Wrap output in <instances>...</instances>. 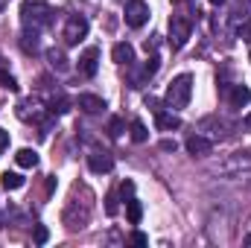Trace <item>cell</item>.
<instances>
[{
	"mask_svg": "<svg viewBox=\"0 0 251 248\" xmlns=\"http://www.w3.org/2000/svg\"><path fill=\"white\" fill-rule=\"evenodd\" d=\"M53 6L44 0H24L21 3V21L26 29H44L53 24Z\"/></svg>",
	"mask_w": 251,
	"mask_h": 248,
	"instance_id": "cell-1",
	"label": "cell"
},
{
	"mask_svg": "<svg viewBox=\"0 0 251 248\" xmlns=\"http://www.w3.org/2000/svg\"><path fill=\"white\" fill-rule=\"evenodd\" d=\"M190 97H193V76L190 73H181V76H176L173 82H170V88H167V105L170 108H187Z\"/></svg>",
	"mask_w": 251,
	"mask_h": 248,
	"instance_id": "cell-2",
	"label": "cell"
},
{
	"mask_svg": "<svg viewBox=\"0 0 251 248\" xmlns=\"http://www.w3.org/2000/svg\"><path fill=\"white\" fill-rule=\"evenodd\" d=\"M193 35V21L187 15H173L170 18V47L173 50H181Z\"/></svg>",
	"mask_w": 251,
	"mask_h": 248,
	"instance_id": "cell-3",
	"label": "cell"
},
{
	"mask_svg": "<svg viewBox=\"0 0 251 248\" xmlns=\"http://www.w3.org/2000/svg\"><path fill=\"white\" fill-rule=\"evenodd\" d=\"M64 44L67 47H76L85 35H88V21L82 18V15H70L67 18V24H64Z\"/></svg>",
	"mask_w": 251,
	"mask_h": 248,
	"instance_id": "cell-4",
	"label": "cell"
},
{
	"mask_svg": "<svg viewBox=\"0 0 251 248\" xmlns=\"http://www.w3.org/2000/svg\"><path fill=\"white\" fill-rule=\"evenodd\" d=\"M149 21V6L143 0H126V24L131 29H140Z\"/></svg>",
	"mask_w": 251,
	"mask_h": 248,
	"instance_id": "cell-5",
	"label": "cell"
},
{
	"mask_svg": "<svg viewBox=\"0 0 251 248\" xmlns=\"http://www.w3.org/2000/svg\"><path fill=\"white\" fill-rule=\"evenodd\" d=\"M97 70H100V50L97 47H88L79 56V73L82 76H97Z\"/></svg>",
	"mask_w": 251,
	"mask_h": 248,
	"instance_id": "cell-6",
	"label": "cell"
},
{
	"mask_svg": "<svg viewBox=\"0 0 251 248\" xmlns=\"http://www.w3.org/2000/svg\"><path fill=\"white\" fill-rule=\"evenodd\" d=\"M158 67H161V59H158V56L146 59V64L140 67V73H134V76H131V88H143V85L158 73Z\"/></svg>",
	"mask_w": 251,
	"mask_h": 248,
	"instance_id": "cell-7",
	"label": "cell"
},
{
	"mask_svg": "<svg viewBox=\"0 0 251 248\" xmlns=\"http://www.w3.org/2000/svg\"><path fill=\"white\" fill-rule=\"evenodd\" d=\"M88 167H91V173L102 175V173H111L114 170V158L108 152H91L88 155Z\"/></svg>",
	"mask_w": 251,
	"mask_h": 248,
	"instance_id": "cell-8",
	"label": "cell"
},
{
	"mask_svg": "<svg viewBox=\"0 0 251 248\" xmlns=\"http://www.w3.org/2000/svg\"><path fill=\"white\" fill-rule=\"evenodd\" d=\"M184 146H187V152L193 158H204V155H210V149H213V143H210L204 134H190Z\"/></svg>",
	"mask_w": 251,
	"mask_h": 248,
	"instance_id": "cell-9",
	"label": "cell"
},
{
	"mask_svg": "<svg viewBox=\"0 0 251 248\" xmlns=\"http://www.w3.org/2000/svg\"><path fill=\"white\" fill-rule=\"evenodd\" d=\"M44 114H47V111H44V105H41L35 97H32V99H24V102L18 105V117H21V120H41Z\"/></svg>",
	"mask_w": 251,
	"mask_h": 248,
	"instance_id": "cell-10",
	"label": "cell"
},
{
	"mask_svg": "<svg viewBox=\"0 0 251 248\" xmlns=\"http://www.w3.org/2000/svg\"><path fill=\"white\" fill-rule=\"evenodd\" d=\"M76 105H79L85 114H100V111L105 108V99H102V97H97V94H79Z\"/></svg>",
	"mask_w": 251,
	"mask_h": 248,
	"instance_id": "cell-11",
	"label": "cell"
},
{
	"mask_svg": "<svg viewBox=\"0 0 251 248\" xmlns=\"http://www.w3.org/2000/svg\"><path fill=\"white\" fill-rule=\"evenodd\" d=\"M155 125H158L161 131H176V128H181V117L173 114V111L167 114V111L158 108V111H155Z\"/></svg>",
	"mask_w": 251,
	"mask_h": 248,
	"instance_id": "cell-12",
	"label": "cell"
},
{
	"mask_svg": "<svg viewBox=\"0 0 251 248\" xmlns=\"http://www.w3.org/2000/svg\"><path fill=\"white\" fill-rule=\"evenodd\" d=\"M111 59H114L117 64H126V67H128V64L134 62V47H131L128 41L114 44V50H111Z\"/></svg>",
	"mask_w": 251,
	"mask_h": 248,
	"instance_id": "cell-13",
	"label": "cell"
},
{
	"mask_svg": "<svg viewBox=\"0 0 251 248\" xmlns=\"http://www.w3.org/2000/svg\"><path fill=\"white\" fill-rule=\"evenodd\" d=\"M228 99H231V105H234V108H243V105H249V102H251V91H249V85H234V88H231V97H228Z\"/></svg>",
	"mask_w": 251,
	"mask_h": 248,
	"instance_id": "cell-14",
	"label": "cell"
},
{
	"mask_svg": "<svg viewBox=\"0 0 251 248\" xmlns=\"http://www.w3.org/2000/svg\"><path fill=\"white\" fill-rule=\"evenodd\" d=\"M15 161H18V167H24V170H35V167H38V152H35V149H18Z\"/></svg>",
	"mask_w": 251,
	"mask_h": 248,
	"instance_id": "cell-15",
	"label": "cell"
},
{
	"mask_svg": "<svg viewBox=\"0 0 251 248\" xmlns=\"http://www.w3.org/2000/svg\"><path fill=\"white\" fill-rule=\"evenodd\" d=\"M47 62H50L53 70H59V73H64V70L70 67V64H67V56H64V50H56V47L47 50Z\"/></svg>",
	"mask_w": 251,
	"mask_h": 248,
	"instance_id": "cell-16",
	"label": "cell"
},
{
	"mask_svg": "<svg viewBox=\"0 0 251 248\" xmlns=\"http://www.w3.org/2000/svg\"><path fill=\"white\" fill-rule=\"evenodd\" d=\"M21 47L26 53H38V29H26L24 26V35H21Z\"/></svg>",
	"mask_w": 251,
	"mask_h": 248,
	"instance_id": "cell-17",
	"label": "cell"
},
{
	"mask_svg": "<svg viewBox=\"0 0 251 248\" xmlns=\"http://www.w3.org/2000/svg\"><path fill=\"white\" fill-rule=\"evenodd\" d=\"M126 216H128L131 225H137V222L143 219V204H140L137 198H128V201H126Z\"/></svg>",
	"mask_w": 251,
	"mask_h": 248,
	"instance_id": "cell-18",
	"label": "cell"
},
{
	"mask_svg": "<svg viewBox=\"0 0 251 248\" xmlns=\"http://www.w3.org/2000/svg\"><path fill=\"white\" fill-rule=\"evenodd\" d=\"M0 184H3V190H21V187H24V175L6 170V173L0 175Z\"/></svg>",
	"mask_w": 251,
	"mask_h": 248,
	"instance_id": "cell-19",
	"label": "cell"
},
{
	"mask_svg": "<svg viewBox=\"0 0 251 248\" xmlns=\"http://www.w3.org/2000/svg\"><path fill=\"white\" fill-rule=\"evenodd\" d=\"M146 137H149L146 125L140 123V120H131V140H134V143H146Z\"/></svg>",
	"mask_w": 251,
	"mask_h": 248,
	"instance_id": "cell-20",
	"label": "cell"
},
{
	"mask_svg": "<svg viewBox=\"0 0 251 248\" xmlns=\"http://www.w3.org/2000/svg\"><path fill=\"white\" fill-rule=\"evenodd\" d=\"M47 111H50V114H64V111H70V102H67V97H53Z\"/></svg>",
	"mask_w": 251,
	"mask_h": 248,
	"instance_id": "cell-21",
	"label": "cell"
},
{
	"mask_svg": "<svg viewBox=\"0 0 251 248\" xmlns=\"http://www.w3.org/2000/svg\"><path fill=\"white\" fill-rule=\"evenodd\" d=\"M0 85H3L6 91H18V82H15V76H12V73H6L3 62H0Z\"/></svg>",
	"mask_w": 251,
	"mask_h": 248,
	"instance_id": "cell-22",
	"label": "cell"
},
{
	"mask_svg": "<svg viewBox=\"0 0 251 248\" xmlns=\"http://www.w3.org/2000/svg\"><path fill=\"white\" fill-rule=\"evenodd\" d=\"M123 131H126V123L120 117H111V120H108V137H120Z\"/></svg>",
	"mask_w": 251,
	"mask_h": 248,
	"instance_id": "cell-23",
	"label": "cell"
},
{
	"mask_svg": "<svg viewBox=\"0 0 251 248\" xmlns=\"http://www.w3.org/2000/svg\"><path fill=\"white\" fill-rule=\"evenodd\" d=\"M237 35H240V38H243V41H246V44L251 47V21H243V24H240Z\"/></svg>",
	"mask_w": 251,
	"mask_h": 248,
	"instance_id": "cell-24",
	"label": "cell"
},
{
	"mask_svg": "<svg viewBox=\"0 0 251 248\" xmlns=\"http://www.w3.org/2000/svg\"><path fill=\"white\" fill-rule=\"evenodd\" d=\"M105 213H108V216H114V213H117V196H114V193H108V196H105Z\"/></svg>",
	"mask_w": 251,
	"mask_h": 248,
	"instance_id": "cell-25",
	"label": "cell"
},
{
	"mask_svg": "<svg viewBox=\"0 0 251 248\" xmlns=\"http://www.w3.org/2000/svg\"><path fill=\"white\" fill-rule=\"evenodd\" d=\"M47 240H50V231H47L44 225H38V228H35V243H47Z\"/></svg>",
	"mask_w": 251,
	"mask_h": 248,
	"instance_id": "cell-26",
	"label": "cell"
},
{
	"mask_svg": "<svg viewBox=\"0 0 251 248\" xmlns=\"http://www.w3.org/2000/svg\"><path fill=\"white\" fill-rule=\"evenodd\" d=\"M131 193H134V184H131V181H123V184H120V196L128 201V198H131Z\"/></svg>",
	"mask_w": 251,
	"mask_h": 248,
	"instance_id": "cell-27",
	"label": "cell"
},
{
	"mask_svg": "<svg viewBox=\"0 0 251 248\" xmlns=\"http://www.w3.org/2000/svg\"><path fill=\"white\" fill-rule=\"evenodd\" d=\"M146 243H149V237H146V234H140V231H134V234H131V246H146Z\"/></svg>",
	"mask_w": 251,
	"mask_h": 248,
	"instance_id": "cell-28",
	"label": "cell"
},
{
	"mask_svg": "<svg viewBox=\"0 0 251 248\" xmlns=\"http://www.w3.org/2000/svg\"><path fill=\"white\" fill-rule=\"evenodd\" d=\"M6 146H9V131H3V128H0V155L6 152Z\"/></svg>",
	"mask_w": 251,
	"mask_h": 248,
	"instance_id": "cell-29",
	"label": "cell"
},
{
	"mask_svg": "<svg viewBox=\"0 0 251 248\" xmlns=\"http://www.w3.org/2000/svg\"><path fill=\"white\" fill-rule=\"evenodd\" d=\"M161 149L164 152H176V140H161Z\"/></svg>",
	"mask_w": 251,
	"mask_h": 248,
	"instance_id": "cell-30",
	"label": "cell"
},
{
	"mask_svg": "<svg viewBox=\"0 0 251 248\" xmlns=\"http://www.w3.org/2000/svg\"><path fill=\"white\" fill-rule=\"evenodd\" d=\"M243 125H246V128H251V114L246 117V120H243Z\"/></svg>",
	"mask_w": 251,
	"mask_h": 248,
	"instance_id": "cell-31",
	"label": "cell"
},
{
	"mask_svg": "<svg viewBox=\"0 0 251 248\" xmlns=\"http://www.w3.org/2000/svg\"><path fill=\"white\" fill-rule=\"evenodd\" d=\"M210 3H213V6H222V3H225V0H210Z\"/></svg>",
	"mask_w": 251,
	"mask_h": 248,
	"instance_id": "cell-32",
	"label": "cell"
}]
</instances>
